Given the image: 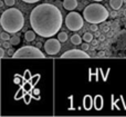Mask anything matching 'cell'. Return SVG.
I'll use <instances>...</instances> for the list:
<instances>
[{
    "label": "cell",
    "mask_w": 126,
    "mask_h": 117,
    "mask_svg": "<svg viewBox=\"0 0 126 117\" xmlns=\"http://www.w3.org/2000/svg\"><path fill=\"white\" fill-rule=\"evenodd\" d=\"M104 40H105V37L103 35H101L100 36V41H104Z\"/></svg>",
    "instance_id": "cell-25"
},
{
    "label": "cell",
    "mask_w": 126,
    "mask_h": 117,
    "mask_svg": "<svg viewBox=\"0 0 126 117\" xmlns=\"http://www.w3.org/2000/svg\"><path fill=\"white\" fill-rule=\"evenodd\" d=\"M10 46H11V42H9V40H6V41H3V44H2V47L3 48H10Z\"/></svg>",
    "instance_id": "cell-19"
},
{
    "label": "cell",
    "mask_w": 126,
    "mask_h": 117,
    "mask_svg": "<svg viewBox=\"0 0 126 117\" xmlns=\"http://www.w3.org/2000/svg\"><path fill=\"white\" fill-rule=\"evenodd\" d=\"M90 29H91L92 31H94V32H96L97 31V24H91V27H90Z\"/></svg>",
    "instance_id": "cell-18"
},
{
    "label": "cell",
    "mask_w": 126,
    "mask_h": 117,
    "mask_svg": "<svg viewBox=\"0 0 126 117\" xmlns=\"http://www.w3.org/2000/svg\"><path fill=\"white\" fill-rule=\"evenodd\" d=\"M67 38H69V37H67V33L66 32H63V31H62V32L58 33V39H59L61 42H65L67 40Z\"/></svg>",
    "instance_id": "cell-13"
},
{
    "label": "cell",
    "mask_w": 126,
    "mask_h": 117,
    "mask_svg": "<svg viewBox=\"0 0 126 117\" xmlns=\"http://www.w3.org/2000/svg\"><path fill=\"white\" fill-rule=\"evenodd\" d=\"M2 29L10 33L20 31L24 26V18L22 12L17 8H9L3 11L0 18Z\"/></svg>",
    "instance_id": "cell-2"
},
{
    "label": "cell",
    "mask_w": 126,
    "mask_h": 117,
    "mask_svg": "<svg viewBox=\"0 0 126 117\" xmlns=\"http://www.w3.org/2000/svg\"><path fill=\"white\" fill-rule=\"evenodd\" d=\"M23 2H27V3H35V2H39L41 0H22Z\"/></svg>",
    "instance_id": "cell-21"
},
{
    "label": "cell",
    "mask_w": 126,
    "mask_h": 117,
    "mask_svg": "<svg viewBox=\"0 0 126 117\" xmlns=\"http://www.w3.org/2000/svg\"><path fill=\"white\" fill-rule=\"evenodd\" d=\"M92 42H93V45H97V41H96V40H92Z\"/></svg>",
    "instance_id": "cell-26"
},
{
    "label": "cell",
    "mask_w": 126,
    "mask_h": 117,
    "mask_svg": "<svg viewBox=\"0 0 126 117\" xmlns=\"http://www.w3.org/2000/svg\"><path fill=\"white\" fill-rule=\"evenodd\" d=\"M0 37H1V39L3 40V41H6V40H10V39H11V37H10V32H8V31H6V30H4L3 32H1Z\"/></svg>",
    "instance_id": "cell-15"
},
{
    "label": "cell",
    "mask_w": 126,
    "mask_h": 117,
    "mask_svg": "<svg viewBox=\"0 0 126 117\" xmlns=\"http://www.w3.org/2000/svg\"><path fill=\"white\" fill-rule=\"evenodd\" d=\"M84 17L80 15L76 11H71L70 13H67V16L65 17V26L67 29L72 31H78L84 25Z\"/></svg>",
    "instance_id": "cell-5"
},
{
    "label": "cell",
    "mask_w": 126,
    "mask_h": 117,
    "mask_svg": "<svg viewBox=\"0 0 126 117\" xmlns=\"http://www.w3.org/2000/svg\"><path fill=\"white\" fill-rule=\"evenodd\" d=\"M78 7V1L76 0H64L63 1V8L65 10H69V11H72Z\"/></svg>",
    "instance_id": "cell-8"
},
{
    "label": "cell",
    "mask_w": 126,
    "mask_h": 117,
    "mask_svg": "<svg viewBox=\"0 0 126 117\" xmlns=\"http://www.w3.org/2000/svg\"><path fill=\"white\" fill-rule=\"evenodd\" d=\"M116 16H117V11H116V10H114V12H112V17H114V18H115Z\"/></svg>",
    "instance_id": "cell-24"
},
{
    "label": "cell",
    "mask_w": 126,
    "mask_h": 117,
    "mask_svg": "<svg viewBox=\"0 0 126 117\" xmlns=\"http://www.w3.org/2000/svg\"><path fill=\"white\" fill-rule=\"evenodd\" d=\"M83 40L86 42H92V40H93V35H92L91 32H85L84 35H83Z\"/></svg>",
    "instance_id": "cell-14"
},
{
    "label": "cell",
    "mask_w": 126,
    "mask_h": 117,
    "mask_svg": "<svg viewBox=\"0 0 126 117\" xmlns=\"http://www.w3.org/2000/svg\"><path fill=\"white\" fill-rule=\"evenodd\" d=\"M0 57H4V49H3V47H1V48H0Z\"/></svg>",
    "instance_id": "cell-22"
},
{
    "label": "cell",
    "mask_w": 126,
    "mask_h": 117,
    "mask_svg": "<svg viewBox=\"0 0 126 117\" xmlns=\"http://www.w3.org/2000/svg\"><path fill=\"white\" fill-rule=\"evenodd\" d=\"M89 54L83 49H72L62 54L61 58H89Z\"/></svg>",
    "instance_id": "cell-7"
},
{
    "label": "cell",
    "mask_w": 126,
    "mask_h": 117,
    "mask_svg": "<svg viewBox=\"0 0 126 117\" xmlns=\"http://www.w3.org/2000/svg\"><path fill=\"white\" fill-rule=\"evenodd\" d=\"M16 3V0H4V4L8 7H12Z\"/></svg>",
    "instance_id": "cell-17"
},
{
    "label": "cell",
    "mask_w": 126,
    "mask_h": 117,
    "mask_svg": "<svg viewBox=\"0 0 126 117\" xmlns=\"http://www.w3.org/2000/svg\"><path fill=\"white\" fill-rule=\"evenodd\" d=\"M124 2H125V3H126V0H124Z\"/></svg>",
    "instance_id": "cell-30"
},
{
    "label": "cell",
    "mask_w": 126,
    "mask_h": 117,
    "mask_svg": "<svg viewBox=\"0 0 126 117\" xmlns=\"http://www.w3.org/2000/svg\"><path fill=\"white\" fill-rule=\"evenodd\" d=\"M97 56H100V57H103V56H105V53H104V51H100V53L97 54Z\"/></svg>",
    "instance_id": "cell-23"
},
{
    "label": "cell",
    "mask_w": 126,
    "mask_h": 117,
    "mask_svg": "<svg viewBox=\"0 0 126 117\" xmlns=\"http://www.w3.org/2000/svg\"><path fill=\"white\" fill-rule=\"evenodd\" d=\"M89 48H90V46H89V42H86V41H85L84 44H82V49H83V50H85V51H86V50H89Z\"/></svg>",
    "instance_id": "cell-20"
},
{
    "label": "cell",
    "mask_w": 126,
    "mask_h": 117,
    "mask_svg": "<svg viewBox=\"0 0 126 117\" xmlns=\"http://www.w3.org/2000/svg\"><path fill=\"white\" fill-rule=\"evenodd\" d=\"M83 17L90 24H102L110 17V12L101 3H91L85 7L83 11Z\"/></svg>",
    "instance_id": "cell-3"
},
{
    "label": "cell",
    "mask_w": 126,
    "mask_h": 117,
    "mask_svg": "<svg viewBox=\"0 0 126 117\" xmlns=\"http://www.w3.org/2000/svg\"><path fill=\"white\" fill-rule=\"evenodd\" d=\"M93 1H96V2H100V1H103V0H93Z\"/></svg>",
    "instance_id": "cell-29"
},
{
    "label": "cell",
    "mask_w": 126,
    "mask_h": 117,
    "mask_svg": "<svg viewBox=\"0 0 126 117\" xmlns=\"http://www.w3.org/2000/svg\"><path fill=\"white\" fill-rule=\"evenodd\" d=\"M13 58H44V54L35 46H24L16 50Z\"/></svg>",
    "instance_id": "cell-4"
},
{
    "label": "cell",
    "mask_w": 126,
    "mask_h": 117,
    "mask_svg": "<svg viewBox=\"0 0 126 117\" xmlns=\"http://www.w3.org/2000/svg\"><path fill=\"white\" fill-rule=\"evenodd\" d=\"M35 31L33 30H28L26 33H24V39L27 40V41H33L34 40V38H35Z\"/></svg>",
    "instance_id": "cell-10"
},
{
    "label": "cell",
    "mask_w": 126,
    "mask_h": 117,
    "mask_svg": "<svg viewBox=\"0 0 126 117\" xmlns=\"http://www.w3.org/2000/svg\"><path fill=\"white\" fill-rule=\"evenodd\" d=\"M123 2H124V0H111V1H110V4H111L112 9L118 10V9L122 8Z\"/></svg>",
    "instance_id": "cell-9"
},
{
    "label": "cell",
    "mask_w": 126,
    "mask_h": 117,
    "mask_svg": "<svg viewBox=\"0 0 126 117\" xmlns=\"http://www.w3.org/2000/svg\"><path fill=\"white\" fill-rule=\"evenodd\" d=\"M10 42H11L12 46H17V45L20 44V38L18 37V36H13V37H11Z\"/></svg>",
    "instance_id": "cell-16"
},
{
    "label": "cell",
    "mask_w": 126,
    "mask_h": 117,
    "mask_svg": "<svg viewBox=\"0 0 126 117\" xmlns=\"http://www.w3.org/2000/svg\"><path fill=\"white\" fill-rule=\"evenodd\" d=\"M61 49V41L55 38H49L46 42H44V50H46L47 55L54 56Z\"/></svg>",
    "instance_id": "cell-6"
},
{
    "label": "cell",
    "mask_w": 126,
    "mask_h": 117,
    "mask_svg": "<svg viewBox=\"0 0 126 117\" xmlns=\"http://www.w3.org/2000/svg\"><path fill=\"white\" fill-rule=\"evenodd\" d=\"M4 4V1H0V7H2Z\"/></svg>",
    "instance_id": "cell-28"
},
{
    "label": "cell",
    "mask_w": 126,
    "mask_h": 117,
    "mask_svg": "<svg viewBox=\"0 0 126 117\" xmlns=\"http://www.w3.org/2000/svg\"><path fill=\"white\" fill-rule=\"evenodd\" d=\"M123 15H124V17H126V9L123 10Z\"/></svg>",
    "instance_id": "cell-27"
},
{
    "label": "cell",
    "mask_w": 126,
    "mask_h": 117,
    "mask_svg": "<svg viewBox=\"0 0 126 117\" xmlns=\"http://www.w3.org/2000/svg\"><path fill=\"white\" fill-rule=\"evenodd\" d=\"M71 42L73 45H75V46L81 45L82 44V37H81L80 35H78V33H74V35L71 37Z\"/></svg>",
    "instance_id": "cell-11"
},
{
    "label": "cell",
    "mask_w": 126,
    "mask_h": 117,
    "mask_svg": "<svg viewBox=\"0 0 126 117\" xmlns=\"http://www.w3.org/2000/svg\"><path fill=\"white\" fill-rule=\"evenodd\" d=\"M91 106H92L91 96H85V98H84V107H85V109H91Z\"/></svg>",
    "instance_id": "cell-12"
},
{
    "label": "cell",
    "mask_w": 126,
    "mask_h": 117,
    "mask_svg": "<svg viewBox=\"0 0 126 117\" xmlns=\"http://www.w3.org/2000/svg\"><path fill=\"white\" fill-rule=\"evenodd\" d=\"M62 22V12L52 3H41L33 8L30 13L31 28L37 35L44 38H51L59 33Z\"/></svg>",
    "instance_id": "cell-1"
}]
</instances>
